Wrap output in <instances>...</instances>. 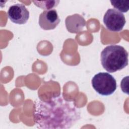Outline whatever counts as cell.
<instances>
[{"label": "cell", "instance_id": "52a82bcc", "mask_svg": "<svg viewBox=\"0 0 129 129\" xmlns=\"http://www.w3.org/2000/svg\"><path fill=\"white\" fill-rule=\"evenodd\" d=\"M85 19L78 14L68 16L66 19V26L68 31L71 33H77L81 31L86 26Z\"/></svg>", "mask_w": 129, "mask_h": 129}, {"label": "cell", "instance_id": "8992f818", "mask_svg": "<svg viewBox=\"0 0 129 129\" xmlns=\"http://www.w3.org/2000/svg\"><path fill=\"white\" fill-rule=\"evenodd\" d=\"M57 11L54 9L43 11L39 17V25L45 30L55 29L60 22Z\"/></svg>", "mask_w": 129, "mask_h": 129}, {"label": "cell", "instance_id": "6da1fadb", "mask_svg": "<svg viewBox=\"0 0 129 129\" xmlns=\"http://www.w3.org/2000/svg\"><path fill=\"white\" fill-rule=\"evenodd\" d=\"M80 118V111L73 102L60 96L39 100L34 104V119L39 128H70Z\"/></svg>", "mask_w": 129, "mask_h": 129}, {"label": "cell", "instance_id": "5b68a950", "mask_svg": "<svg viewBox=\"0 0 129 129\" xmlns=\"http://www.w3.org/2000/svg\"><path fill=\"white\" fill-rule=\"evenodd\" d=\"M7 14L12 22L20 25L25 24L29 18L28 10L22 4H16L10 7Z\"/></svg>", "mask_w": 129, "mask_h": 129}, {"label": "cell", "instance_id": "9c48e42d", "mask_svg": "<svg viewBox=\"0 0 129 129\" xmlns=\"http://www.w3.org/2000/svg\"><path fill=\"white\" fill-rule=\"evenodd\" d=\"M110 3L114 8L121 13H126L129 10L128 1H110Z\"/></svg>", "mask_w": 129, "mask_h": 129}, {"label": "cell", "instance_id": "7a4b0ae2", "mask_svg": "<svg viewBox=\"0 0 129 129\" xmlns=\"http://www.w3.org/2000/svg\"><path fill=\"white\" fill-rule=\"evenodd\" d=\"M128 56V52L123 47L110 45L104 48L101 53V64L106 71L114 73L127 66Z\"/></svg>", "mask_w": 129, "mask_h": 129}, {"label": "cell", "instance_id": "277c9868", "mask_svg": "<svg viewBox=\"0 0 129 129\" xmlns=\"http://www.w3.org/2000/svg\"><path fill=\"white\" fill-rule=\"evenodd\" d=\"M103 20L106 27L113 32L121 31L126 23L124 15L114 9L107 10L104 14Z\"/></svg>", "mask_w": 129, "mask_h": 129}, {"label": "cell", "instance_id": "3957f363", "mask_svg": "<svg viewBox=\"0 0 129 129\" xmlns=\"http://www.w3.org/2000/svg\"><path fill=\"white\" fill-rule=\"evenodd\" d=\"M92 85L98 94L103 96L112 94L117 87L115 78L108 73L104 72L98 73L93 77Z\"/></svg>", "mask_w": 129, "mask_h": 129}, {"label": "cell", "instance_id": "ba28073f", "mask_svg": "<svg viewBox=\"0 0 129 129\" xmlns=\"http://www.w3.org/2000/svg\"><path fill=\"white\" fill-rule=\"evenodd\" d=\"M34 5L38 7L45 10H50L56 7L59 1H33Z\"/></svg>", "mask_w": 129, "mask_h": 129}]
</instances>
